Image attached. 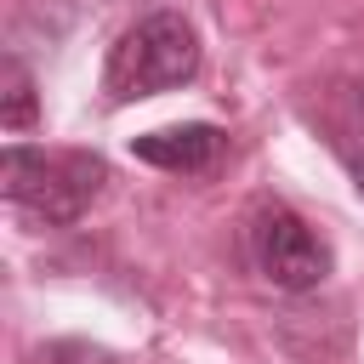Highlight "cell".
I'll return each mask as SVG.
<instances>
[{"label":"cell","instance_id":"obj_1","mask_svg":"<svg viewBox=\"0 0 364 364\" xmlns=\"http://www.w3.org/2000/svg\"><path fill=\"white\" fill-rule=\"evenodd\" d=\"M199 74V34L182 11H148L136 17L102 68V91L114 102H136V97H159L171 85H188Z\"/></svg>","mask_w":364,"mask_h":364},{"label":"cell","instance_id":"obj_2","mask_svg":"<svg viewBox=\"0 0 364 364\" xmlns=\"http://www.w3.org/2000/svg\"><path fill=\"white\" fill-rule=\"evenodd\" d=\"M102 182H108V165L97 154H80V148L46 154V148L11 142L0 154V188H6V199L23 205L40 222H74V216H85V205L102 193Z\"/></svg>","mask_w":364,"mask_h":364},{"label":"cell","instance_id":"obj_3","mask_svg":"<svg viewBox=\"0 0 364 364\" xmlns=\"http://www.w3.org/2000/svg\"><path fill=\"white\" fill-rule=\"evenodd\" d=\"M250 256L262 267L267 284L279 290H313L324 273H330V250L313 239V228L284 210V205H262L250 216Z\"/></svg>","mask_w":364,"mask_h":364},{"label":"cell","instance_id":"obj_4","mask_svg":"<svg viewBox=\"0 0 364 364\" xmlns=\"http://www.w3.org/2000/svg\"><path fill=\"white\" fill-rule=\"evenodd\" d=\"M131 154L159 171H205L222 154V131L216 125H165V131L131 136Z\"/></svg>","mask_w":364,"mask_h":364},{"label":"cell","instance_id":"obj_5","mask_svg":"<svg viewBox=\"0 0 364 364\" xmlns=\"http://www.w3.org/2000/svg\"><path fill=\"white\" fill-rule=\"evenodd\" d=\"M0 125L6 131H28L34 125V80L17 57H6V91H0Z\"/></svg>","mask_w":364,"mask_h":364},{"label":"cell","instance_id":"obj_6","mask_svg":"<svg viewBox=\"0 0 364 364\" xmlns=\"http://www.w3.org/2000/svg\"><path fill=\"white\" fill-rule=\"evenodd\" d=\"M353 188H358V199H364V159L353 165Z\"/></svg>","mask_w":364,"mask_h":364},{"label":"cell","instance_id":"obj_7","mask_svg":"<svg viewBox=\"0 0 364 364\" xmlns=\"http://www.w3.org/2000/svg\"><path fill=\"white\" fill-rule=\"evenodd\" d=\"M358 114H364V80H358Z\"/></svg>","mask_w":364,"mask_h":364}]
</instances>
